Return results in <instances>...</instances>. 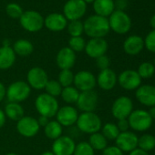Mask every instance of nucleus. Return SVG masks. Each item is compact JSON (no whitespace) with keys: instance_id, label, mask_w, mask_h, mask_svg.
<instances>
[{"instance_id":"2f4dec72","label":"nucleus","mask_w":155,"mask_h":155,"mask_svg":"<svg viewBox=\"0 0 155 155\" xmlns=\"http://www.w3.org/2000/svg\"><path fill=\"white\" fill-rule=\"evenodd\" d=\"M102 135L108 140H115L117 137L120 134V130L117 127V125L113 122H107L104 125H102L101 130Z\"/></svg>"},{"instance_id":"f8f14e48","label":"nucleus","mask_w":155,"mask_h":155,"mask_svg":"<svg viewBox=\"0 0 155 155\" xmlns=\"http://www.w3.org/2000/svg\"><path fill=\"white\" fill-rule=\"evenodd\" d=\"M98 104L99 96L94 90L81 92L76 103L78 110H81V112H94Z\"/></svg>"},{"instance_id":"dca6fc26","label":"nucleus","mask_w":155,"mask_h":155,"mask_svg":"<svg viewBox=\"0 0 155 155\" xmlns=\"http://www.w3.org/2000/svg\"><path fill=\"white\" fill-rule=\"evenodd\" d=\"M76 147V142L72 137L60 136L53 140L51 151L55 155H73Z\"/></svg>"},{"instance_id":"37998d69","label":"nucleus","mask_w":155,"mask_h":155,"mask_svg":"<svg viewBox=\"0 0 155 155\" xmlns=\"http://www.w3.org/2000/svg\"><path fill=\"white\" fill-rule=\"evenodd\" d=\"M120 132H125V131H128L129 129H130V125H129V121L127 119H124V120H118V123L116 124Z\"/></svg>"},{"instance_id":"9d476101","label":"nucleus","mask_w":155,"mask_h":155,"mask_svg":"<svg viewBox=\"0 0 155 155\" xmlns=\"http://www.w3.org/2000/svg\"><path fill=\"white\" fill-rule=\"evenodd\" d=\"M73 86L80 92L93 91L97 86L96 77L89 70H81L74 76Z\"/></svg>"},{"instance_id":"aec40b11","label":"nucleus","mask_w":155,"mask_h":155,"mask_svg":"<svg viewBox=\"0 0 155 155\" xmlns=\"http://www.w3.org/2000/svg\"><path fill=\"white\" fill-rule=\"evenodd\" d=\"M97 85L102 91H109L114 89L116 84L118 83V76L115 71L111 68H107L104 70H101L98 74L97 78Z\"/></svg>"},{"instance_id":"a878e982","label":"nucleus","mask_w":155,"mask_h":155,"mask_svg":"<svg viewBox=\"0 0 155 155\" xmlns=\"http://www.w3.org/2000/svg\"><path fill=\"white\" fill-rule=\"evenodd\" d=\"M4 112L7 119L12 121H18L25 116V110L20 103L8 102L5 106Z\"/></svg>"},{"instance_id":"412c9836","label":"nucleus","mask_w":155,"mask_h":155,"mask_svg":"<svg viewBox=\"0 0 155 155\" xmlns=\"http://www.w3.org/2000/svg\"><path fill=\"white\" fill-rule=\"evenodd\" d=\"M136 99L146 107L155 106V86L148 84L140 86L136 90Z\"/></svg>"},{"instance_id":"ea45409f","label":"nucleus","mask_w":155,"mask_h":155,"mask_svg":"<svg viewBox=\"0 0 155 155\" xmlns=\"http://www.w3.org/2000/svg\"><path fill=\"white\" fill-rule=\"evenodd\" d=\"M144 47L151 53H155V29L147 34L144 38Z\"/></svg>"},{"instance_id":"1a4fd4ad","label":"nucleus","mask_w":155,"mask_h":155,"mask_svg":"<svg viewBox=\"0 0 155 155\" xmlns=\"http://www.w3.org/2000/svg\"><path fill=\"white\" fill-rule=\"evenodd\" d=\"M49 81L47 71L40 67L31 68L27 74V83L31 90L42 91Z\"/></svg>"},{"instance_id":"58836bf2","label":"nucleus","mask_w":155,"mask_h":155,"mask_svg":"<svg viewBox=\"0 0 155 155\" xmlns=\"http://www.w3.org/2000/svg\"><path fill=\"white\" fill-rule=\"evenodd\" d=\"M23 12L24 11H23L22 8L17 3H9L6 7L7 15L13 19H19L20 17L22 16Z\"/></svg>"},{"instance_id":"4be33fe9","label":"nucleus","mask_w":155,"mask_h":155,"mask_svg":"<svg viewBox=\"0 0 155 155\" xmlns=\"http://www.w3.org/2000/svg\"><path fill=\"white\" fill-rule=\"evenodd\" d=\"M68 26V20L63 14L51 13L44 18V27L52 32L64 30Z\"/></svg>"},{"instance_id":"ddd939ff","label":"nucleus","mask_w":155,"mask_h":155,"mask_svg":"<svg viewBox=\"0 0 155 155\" xmlns=\"http://www.w3.org/2000/svg\"><path fill=\"white\" fill-rule=\"evenodd\" d=\"M18 132L25 138H32L36 136L40 130L38 120L32 116H24L16 125Z\"/></svg>"},{"instance_id":"f257e3e1","label":"nucleus","mask_w":155,"mask_h":155,"mask_svg":"<svg viewBox=\"0 0 155 155\" xmlns=\"http://www.w3.org/2000/svg\"><path fill=\"white\" fill-rule=\"evenodd\" d=\"M84 33L91 38H104L110 31L109 20L98 15L89 17L84 22Z\"/></svg>"},{"instance_id":"49530a36","label":"nucleus","mask_w":155,"mask_h":155,"mask_svg":"<svg viewBox=\"0 0 155 155\" xmlns=\"http://www.w3.org/2000/svg\"><path fill=\"white\" fill-rule=\"evenodd\" d=\"M38 120V124H39V126H40V128L41 127H45L48 122H49V119L48 118H47V117H44V116H39L38 117V119H37Z\"/></svg>"},{"instance_id":"3c124183","label":"nucleus","mask_w":155,"mask_h":155,"mask_svg":"<svg viewBox=\"0 0 155 155\" xmlns=\"http://www.w3.org/2000/svg\"><path fill=\"white\" fill-rule=\"evenodd\" d=\"M150 25L152 28V29H155V15H153L150 19Z\"/></svg>"},{"instance_id":"0eeeda50","label":"nucleus","mask_w":155,"mask_h":155,"mask_svg":"<svg viewBox=\"0 0 155 155\" xmlns=\"http://www.w3.org/2000/svg\"><path fill=\"white\" fill-rule=\"evenodd\" d=\"M130 128L135 131H145L149 130L152 125V119L149 112L144 110H133L130 115L128 117Z\"/></svg>"},{"instance_id":"39448f33","label":"nucleus","mask_w":155,"mask_h":155,"mask_svg":"<svg viewBox=\"0 0 155 155\" xmlns=\"http://www.w3.org/2000/svg\"><path fill=\"white\" fill-rule=\"evenodd\" d=\"M109 25L110 30L119 35H124L130 30L131 19L130 16L122 10H114L109 17Z\"/></svg>"},{"instance_id":"c9c22d12","label":"nucleus","mask_w":155,"mask_h":155,"mask_svg":"<svg viewBox=\"0 0 155 155\" xmlns=\"http://www.w3.org/2000/svg\"><path fill=\"white\" fill-rule=\"evenodd\" d=\"M137 72L141 78V80L150 79L155 73V67L150 62H143L139 66Z\"/></svg>"},{"instance_id":"423d86ee","label":"nucleus","mask_w":155,"mask_h":155,"mask_svg":"<svg viewBox=\"0 0 155 155\" xmlns=\"http://www.w3.org/2000/svg\"><path fill=\"white\" fill-rule=\"evenodd\" d=\"M20 26L28 32L35 33L41 30L44 27V18L35 10L24 11L19 18Z\"/></svg>"},{"instance_id":"5701e85b","label":"nucleus","mask_w":155,"mask_h":155,"mask_svg":"<svg viewBox=\"0 0 155 155\" xmlns=\"http://www.w3.org/2000/svg\"><path fill=\"white\" fill-rule=\"evenodd\" d=\"M144 48V40L141 37L132 35L128 37L123 43V50L130 56H136L140 54Z\"/></svg>"},{"instance_id":"de8ad7c7","label":"nucleus","mask_w":155,"mask_h":155,"mask_svg":"<svg viewBox=\"0 0 155 155\" xmlns=\"http://www.w3.org/2000/svg\"><path fill=\"white\" fill-rule=\"evenodd\" d=\"M6 121H7V117L4 112V110L0 109V129H2L5 126Z\"/></svg>"},{"instance_id":"603ef678","label":"nucleus","mask_w":155,"mask_h":155,"mask_svg":"<svg viewBox=\"0 0 155 155\" xmlns=\"http://www.w3.org/2000/svg\"><path fill=\"white\" fill-rule=\"evenodd\" d=\"M10 45H11V43H10V40H9V39H8V38L4 39L3 44H2L3 47H11Z\"/></svg>"},{"instance_id":"f03ea898","label":"nucleus","mask_w":155,"mask_h":155,"mask_svg":"<svg viewBox=\"0 0 155 155\" xmlns=\"http://www.w3.org/2000/svg\"><path fill=\"white\" fill-rule=\"evenodd\" d=\"M79 131L85 134H93L101 131L102 121L101 117L95 112H81L79 114L75 124Z\"/></svg>"},{"instance_id":"09e8293b","label":"nucleus","mask_w":155,"mask_h":155,"mask_svg":"<svg viewBox=\"0 0 155 155\" xmlns=\"http://www.w3.org/2000/svg\"><path fill=\"white\" fill-rule=\"evenodd\" d=\"M129 155H149V153L142 150H140V149H139V148H137L134 150L129 152Z\"/></svg>"},{"instance_id":"cd10ccee","label":"nucleus","mask_w":155,"mask_h":155,"mask_svg":"<svg viewBox=\"0 0 155 155\" xmlns=\"http://www.w3.org/2000/svg\"><path fill=\"white\" fill-rule=\"evenodd\" d=\"M44 133L48 139L55 140L62 136L63 127L56 120H49V122L44 127Z\"/></svg>"},{"instance_id":"6e6552de","label":"nucleus","mask_w":155,"mask_h":155,"mask_svg":"<svg viewBox=\"0 0 155 155\" xmlns=\"http://www.w3.org/2000/svg\"><path fill=\"white\" fill-rule=\"evenodd\" d=\"M87 11V4L83 0H68L63 7V15L68 21L81 20Z\"/></svg>"},{"instance_id":"f3484780","label":"nucleus","mask_w":155,"mask_h":155,"mask_svg":"<svg viewBox=\"0 0 155 155\" xmlns=\"http://www.w3.org/2000/svg\"><path fill=\"white\" fill-rule=\"evenodd\" d=\"M109 44L104 38H91L86 42L85 53L91 58H98L103 55H106L108 51Z\"/></svg>"},{"instance_id":"b1692460","label":"nucleus","mask_w":155,"mask_h":155,"mask_svg":"<svg viewBox=\"0 0 155 155\" xmlns=\"http://www.w3.org/2000/svg\"><path fill=\"white\" fill-rule=\"evenodd\" d=\"M17 55L12 47H0V69L7 70L13 67Z\"/></svg>"},{"instance_id":"f704fd0d","label":"nucleus","mask_w":155,"mask_h":155,"mask_svg":"<svg viewBox=\"0 0 155 155\" xmlns=\"http://www.w3.org/2000/svg\"><path fill=\"white\" fill-rule=\"evenodd\" d=\"M67 28L70 37H81V35L84 33L83 22L81 20L69 21V23H68Z\"/></svg>"},{"instance_id":"473e14b6","label":"nucleus","mask_w":155,"mask_h":155,"mask_svg":"<svg viewBox=\"0 0 155 155\" xmlns=\"http://www.w3.org/2000/svg\"><path fill=\"white\" fill-rule=\"evenodd\" d=\"M74 76L75 74L71 69H63L60 70L58 76V81L62 86V88L69 87L73 85L74 81Z\"/></svg>"},{"instance_id":"2eb2a0df","label":"nucleus","mask_w":155,"mask_h":155,"mask_svg":"<svg viewBox=\"0 0 155 155\" xmlns=\"http://www.w3.org/2000/svg\"><path fill=\"white\" fill-rule=\"evenodd\" d=\"M55 117L56 120L62 127H71L77 122L79 110L72 105H65L58 109Z\"/></svg>"},{"instance_id":"4c0bfd02","label":"nucleus","mask_w":155,"mask_h":155,"mask_svg":"<svg viewBox=\"0 0 155 155\" xmlns=\"http://www.w3.org/2000/svg\"><path fill=\"white\" fill-rule=\"evenodd\" d=\"M73 155H95V150L88 141H81L76 144Z\"/></svg>"},{"instance_id":"a211bd4d","label":"nucleus","mask_w":155,"mask_h":155,"mask_svg":"<svg viewBox=\"0 0 155 155\" xmlns=\"http://www.w3.org/2000/svg\"><path fill=\"white\" fill-rule=\"evenodd\" d=\"M139 137L132 131L120 132L119 136L115 140L116 146L123 152H130L138 148Z\"/></svg>"},{"instance_id":"864d4df0","label":"nucleus","mask_w":155,"mask_h":155,"mask_svg":"<svg viewBox=\"0 0 155 155\" xmlns=\"http://www.w3.org/2000/svg\"><path fill=\"white\" fill-rule=\"evenodd\" d=\"M40 155H55L51 150H46V151H44V152H42Z\"/></svg>"},{"instance_id":"79ce46f5","label":"nucleus","mask_w":155,"mask_h":155,"mask_svg":"<svg viewBox=\"0 0 155 155\" xmlns=\"http://www.w3.org/2000/svg\"><path fill=\"white\" fill-rule=\"evenodd\" d=\"M102 155H123V151L116 145L107 146L102 150Z\"/></svg>"},{"instance_id":"a19ab883","label":"nucleus","mask_w":155,"mask_h":155,"mask_svg":"<svg viewBox=\"0 0 155 155\" xmlns=\"http://www.w3.org/2000/svg\"><path fill=\"white\" fill-rule=\"evenodd\" d=\"M96 65L101 70H104L107 68H110V59L107 55H103L98 58H96Z\"/></svg>"},{"instance_id":"6ab92c4d","label":"nucleus","mask_w":155,"mask_h":155,"mask_svg":"<svg viewBox=\"0 0 155 155\" xmlns=\"http://www.w3.org/2000/svg\"><path fill=\"white\" fill-rule=\"evenodd\" d=\"M77 60L76 53L68 47H64L58 50L56 56V64L60 70L71 69Z\"/></svg>"},{"instance_id":"c03bdc74","label":"nucleus","mask_w":155,"mask_h":155,"mask_svg":"<svg viewBox=\"0 0 155 155\" xmlns=\"http://www.w3.org/2000/svg\"><path fill=\"white\" fill-rule=\"evenodd\" d=\"M115 8H117V10H122L126 8L127 6V1L126 0H116L114 1Z\"/></svg>"},{"instance_id":"4468645a","label":"nucleus","mask_w":155,"mask_h":155,"mask_svg":"<svg viewBox=\"0 0 155 155\" xmlns=\"http://www.w3.org/2000/svg\"><path fill=\"white\" fill-rule=\"evenodd\" d=\"M118 83L125 91H134L140 86L141 78L136 70L126 69L118 76Z\"/></svg>"},{"instance_id":"a18cd8bd","label":"nucleus","mask_w":155,"mask_h":155,"mask_svg":"<svg viewBox=\"0 0 155 155\" xmlns=\"http://www.w3.org/2000/svg\"><path fill=\"white\" fill-rule=\"evenodd\" d=\"M6 91H7L6 86L3 83L0 82V103H1L6 98Z\"/></svg>"},{"instance_id":"9b49d317","label":"nucleus","mask_w":155,"mask_h":155,"mask_svg":"<svg viewBox=\"0 0 155 155\" xmlns=\"http://www.w3.org/2000/svg\"><path fill=\"white\" fill-rule=\"evenodd\" d=\"M132 110L133 102L129 97L126 96H120L117 98L111 106V114L118 120L128 119Z\"/></svg>"},{"instance_id":"e433bc0d","label":"nucleus","mask_w":155,"mask_h":155,"mask_svg":"<svg viewBox=\"0 0 155 155\" xmlns=\"http://www.w3.org/2000/svg\"><path fill=\"white\" fill-rule=\"evenodd\" d=\"M86 40L82 37H71L68 40V48L75 53L81 52L85 49Z\"/></svg>"},{"instance_id":"8fccbe9b","label":"nucleus","mask_w":155,"mask_h":155,"mask_svg":"<svg viewBox=\"0 0 155 155\" xmlns=\"http://www.w3.org/2000/svg\"><path fill=\"white\" fill-rule=\"evenodd\" d=\"M148 112H149L150 116L151 117V119H152V120H155V106L150 107Z\"/></svg>"},{"instance_id":"7ed1b4c3","label":"nucleus","mask_w":155,"mask_h":155,"mask_svg":"<svg viewBox=\"0 0 155 155\" xmlns=\"http://www.w3.org/2000/svg\"><path fill=\"white\" fill-rule=\"evenodd\" d=\"M35 108L39 116L50 119L56 116L59 109V104L57 98L49 96L47 93H41L35 100Z\"/></svg>"},{"instance_id":"c85d7f7f","label":"nucleus","mask_w":155,"mask_h":155,"mask_svg":"<svg viewBox=\"0 0 155 155\" xmlns=\"http://www.w3.org/2000/svg\"><path fill=\"white\" fill-rule=\"evenodd\" d=\"M80 93L81 92L72 85L69 87L63 88L61 94H60V97L65 103H67L68 105H72V104L77 103L78 99H79V96H80Z\"/></svg>"},{"instance_id":"bb28decb","label":"nucleus","mask_w":155,"mask_h":155,"mask_svg":"<svg viewBox=\"0 0 155 155\" xmlns=\"http://www.w3.org/2000/svg\"><path fill=\"white\" fill-rule=\"evenodd\" d=\"M12 48H13L15 54L19 57H28V56L31 55L34 51L33 44L29 40L24 39V38L17 40L13 44Z\"/></svg>"},{"instance_id":"20e7f679","label":"nucleus","mask_w":155,"mask_h":155,"mask_svg":"<svg viewBox=\"0 0 155 155\" xmlns=\"http://www.w3.org/2000/svg\"><path fill=\"white\" fill-rule=\"evenodd\" d=\"M31 94V88L28 86L27 81H17L12 82L6 91V98L8 102L20 103L28 99Z\"/></svg>"},{"instance_id":"7c9ffc66","label":"nucleus","mask_w":155,"mask_h":155,"mask_svg":"<svg viewBox=\"0 0 155 155\" xmlns=\"http://www.w3.org/2000/svg\"><path fill=\"white\" fill-rule=\"evenodd\" d=\"M138 148L148 152L155 149V136L146 133L138 139Z\"/></svg>"},{"instance_id":"4d7b16f0","label":"nucleus","mask_w":155,"mask_h":155,"mask_svg":"<svg viewBox=\"0 0 155 155\" xmlns=\"http://www.w3.org/2000/svg\"><path fill=\"white\" fill-rule=\"evenodd\" d=\"M153 65H154V67H155V58H154V64H153Z\"/></svg>"},{"instance_id":"6e6d98bb","label":"nucleus","mask_w":155,"mask_h":155,"mask_svg":"<svg viewBox=\"0 0 155 155\" xmlns=\"http://www.w3.org/2000/svg\"><path fill=\"white\" fill-rule=\"evenodd\" d=\"M6 155H18V154H17V153H15V152H8V153H7Z\"/></svg>"},{"instance_id":"c756f323","label":"nucleus","mask_w":155,"mask_h":155,"mask_svg":"<svg viewBox=\"0 0 155 155\" xmlns=\"http://www.w3.org/2000/svg\"><path fill=\"white\" fill-rule=\"evenodd\" d=\"M90 145L94 150H103L108 146V140L102 135L101 132H96L90 135L89 141Z\"/></svg>"},{"instance_id":"5fc2aeb1","label":"nucleus","mask_w":155,"mask_h":155,"mask_svg":"<svg viewBox=\"0 0 155 155\" xmlns=\"http://www.w3.org/2000/svg\"><path fill=\"white\" fill-rule=\"evenodd\" d=\"M83 1H84L86 4H92V3L95 1V0H83Z\"/></svg>"},{"instance_id":"72a5a7b5","label":"nucleus","mask_w":155,"mask_h":155,"mask_svg":"<svg viewBox=\"0 0 155 155\" xmlns=\"http://www.w3.org/2000/svg\"><path fill=\"white\" fill-rule=\"evenodd\" d=\"M62 86L59 84V82L57 80H49L45 87V93L48 94L49 96H52L54 98H58L60 96L62 91Z\"/></svg>"},{"instance_id":"393cba45","label":"nucleus","mask_w":155,"mask_h":155,"mask_svg":"<svg viewBox=\"0 0 155 155\" xmlns=\"http://www.w3.org/2000/svg\"><path fill=\"white\" fill-rule=\"evenodd\" d=\"M95 15L109 18L115 10L114 0H95L92 3Z\"/></svg>"}]
</instances>
